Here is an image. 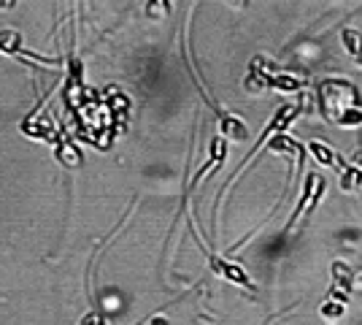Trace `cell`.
<instances>
[{"label":"cell","mask_w":362,"mask_h":325,"mask_svg":"<svg viewBox=\"0 0 362 325\" xmlns=\"http://www.w3.org/2000/svg\"><path fill=\"white\" fill-rule=\"evenodd\" d=\"M84 325H106V323H103L100 317H87V320H84Z\"/></svg>","instance_id":"cell-8"},{"label":"cell","mask_w":362,"mask_h":325,"mask_svg":"<svg viewBox=\"0 0 362 325\" xmlns=\"http://www.w3.org/2000/svg\"><path fill=\"white\" fill-rule=\"evenodd\" d=\"M332 290H330V301H338L346 304L349 301V290H351V282H354V271L349 268L346 263H332Z\"/></svg>","instance_id":"cell-1"},{"label":"cell","mask_w":362,"mask_h":325,"mask_svg":"<svg viewBox=\"0 0 362 325\" xmlns=\"http://www.w3.org/2000/svg\"><path fill=\"white\" fill-rule=\"evenodd\" d=\"M322 314H325L327 320H335V317L344 314V304H341V301H325V304H322Z\"/></svg>","instance_id":"cell-7"},{"label":"cell","mask_w":362,"mask_h":325,"mask_svg":"<svg viewBox=\"0 0 362 325\" xmlns=\"http://www.w3.org/2000/svg\"><path fill=\"white\" fill-rule=\"evenodd\" d=\"M308 149H311V155L317 157L319 163H325V166H332V169H338V163H341V157L332 152L330 147H325L322 141H311L308 144Z\"/></svg>","instance_id":"cell-4"},{"label":"cell","mask_w":362,"mask_h":325,"mask_svg":"<svg viewBox=\"0 0 362 325\" xmlns=\"http://www.w3.org/2000/svg\"><path fill=\"white\" fill-rule=\"evenodd\" d=\"M219 127H222V133H225L227 139H233V141L249 139V130H246V125H243L238 117H233V114H225V111H219Z\"/></svg>","instance_id":"cell-3"},{"label":"cell","mask_w":362,"mask_h":325,"mask_svg":"<svg viewBox=\"0 0 362 325\" xmlns=\"http://www.w3.org/2000/svg\"><path fill=\"white\" fill-rule=\"evenodd\" d=\"M0 52H6V55L19 52V33H14V30L0 33Z\"/></svg>","instance_id":"cell-6"},{"label":"cell","mask_w":362,"mask_h":325,"mask_svg":"<svg viewBox=\"0 0 362 325\" xmlns=\"http://www.w3.org/2000/svg\"><path fill=\"white\" fill-rule=\"evenodd\" d=\"M341 41L349 49V55H354V60L362 62V33L357 30H344L341 33Z\"/></svg>","instance_id":"cell-5"},{"label":"cell","mask_w":362,"mask_h":325,"mask_svg":"<svg viewBox=\"0 0 362 325\" xmlns=\"http://www.w3.org/2000/svg\"><path fill=\"white\" fill-rule=\"evenodd\" d=\"M209 261H211V268L216 271V274H222L225 279H230V282H235V285H243V287H255V285H252V279L246 277V271H243L241 266L227 263V261H222V258H216V255H211Z\"/></svg>","instance_id":"cell-2"}]
</instances>
